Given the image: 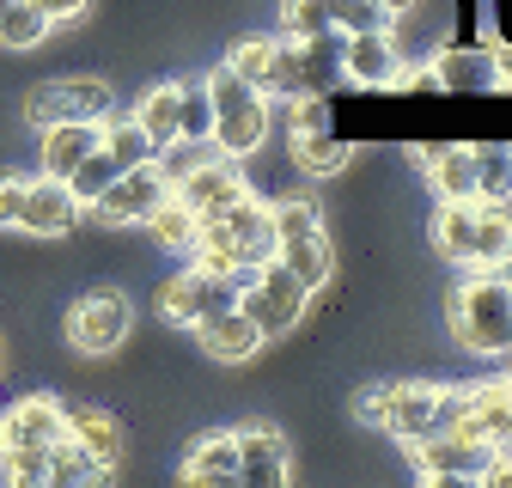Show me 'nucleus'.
Instances as JSON below:
<instances>
[{
  "instance_id": "39",
  "label": "nucleus",
  "mask_w": 512,
  "mask_h": 488,
  "mask_svg": "<svg viewBox=\"0 0 512 488\" xmlns=\"http://www.w3.org/2000/svg\"><path fill=\"white\" fill-rule=\"evenodd\" d=\"M391 397H397V385H372V391H360L354 415H360L366 427H384V415H391Z\"/></svg>"
},
{
  "instance_id": "7",
  "label": "nucleus",
  "mask_w": 512,
  "mask_h": 488,
  "mask_svg": "<svg viewBox=\"0 0 512 488\" xmlns=\"http://www.w3.org/2000/svg\"><path fill=\"white\" fill-rule=\"evenodd\" d=\"M238 281L244 275H214V269H196L189 263L183 275H171L165 287H159V318H171V324H202L208 312H226V305H238Z\"/></svg>"
},
{
  "instance_id": "18",
  "label": "nucleus",
  "mask_w": 512,
  "mask_h": 488,
  "mask_svg": "<svg viewBox=\"0 0 512 488\" xmlns=\"http://www.w3.org/2000/svg\"><path fill=\"white\" fill-rule=\"evenodd\" d=\"M68 440H74L98 470H116V464H122V427H116L104 409H68Z\"/></svg>"
},
{
  "instance_id": "13",
  "label": "nucleus",
  "mask_w": 512,
  "mask_h": 488,
  "mask_svg": "<svg viewBox=\"0 0 512 488\" xmlns=\"http://www.w3.org/2000/svg\"><path fill=\"white\" fill-rule=\"evenodd\" d=\"M238 482H256V488H281L287 470H293V446L281 427L256 421V427H238Z\"/></svg>"
},
{
  "instance_id": "29",
  "label": "nucleus",
  "mask_w": 512,
  "mask_h": 488,
  "mask_svg": "<svg viewBox=\"0 0 512 488\" xmlns=\"http://www.w3.org/2000/svg\"><path fill=\"white\" fill-rule=\"evenodd\" d=\"M116 171H122V165H116V159L104 153V141H98V147H92V153H86V159L68 171V190H74V202H80V208H92V202L110 190V183H116Z\"/></svg>"
},
{
  "instance_id": "9",
  "label": "nucleus",
  "mask_w": 512,
  "mask_h": 488,
  "mask_svg": "<svg viewBox=\"0 0 512 488\" xmlns=\"http://www.w3.org/2000/svg\"><path fill=\"white\" fill-rule=\"evenodd\" d=\"M171 196V177L147 159V165H128V171H116V183L92 202V214L98 220H110V226H141L159 202Z\"/></svg>"
},
{
  "instance_id": "22",
  "label": "nucleus",
  "mask_w": 512,
  "mask_h": 488,
  "mask_svg": "<svg viewBox=\"0 0 512 488\" xmlns=\"http://www.w3.org/2000/svg\"><path fill=\"white\" fill-rule=\"evenodd\" d=\"M287 141H293V165H299L305 177H330V171H342L348 153H354V141L336 135V122H330V129H311V135H287Z\"/></svg>"
},
{
  "instance_id": "15",
  "label": "nucleus",
  "mask_w": 512,
  "mask_h": 488,
  "mask_svg": "<svg viewBox=\"0 0 512 488\" xmlns=\"http://www.w3.org/2000/svg\"><path fill=\"white\" fill-rule=\"evenodd\" d=\"M61 434H68V409H61L55 397H19L7 415H0V452H13V446H55Z\"/></svg>"
},
{
  "instance_id": "46",
  "label": "nucleus",
  "mask_w": 512,
  "mask_h": 488,
  "mask_svg": "<svg viewBox=\"0 0 512 488\" xmlns=\"http://www.w3.org/2000/svg\"><path fill=\"white\" fill-rule=\"evenodd\" d=\"M500 385H506V397H512V379H500Z\"/></svg>"
},
{
  "instance_id": "17",
  "label": "nucleus",
  "mask_w": 512,
  "mask_h": 488,
  "mask_svg": "<svg viewBox=\"0 0 512 488\" xmlns=\"http://www.w3.org/2000/svg\"><path fill=\"white\" fill-rule=\"evenodd\" d=\"M439 427V385H397V397H391V415H384V434H397L403 446L409 440H421V434H433Z\"/></svg>"
},
{
  "instance_id": "23",
  "label": "nucleus",
  "mask_w": 512,
  "mask_h": 488,
  "mask_svg": "<svg viewBox=\"0 0 512 488\" xmlns=\"http://www.w3.org/2000/svg\"><path fill=\"white\" fill-rule=\"evenodd\" d=\"M183 476L189 482H238V440L232 434H208L189 446L183 458Z\"/></svg>"
},
{
  "instance_id": "16",
  "label": "nucleus",
  "mask_w": 512,
  "mask_h": 488,
  "mask_svg": "<svg viewBox=\"0 0 512 488\" xmlns=\"http://www.w3.org/2000/svg\"><path fill=\"white\" fill-rule=\"evenodd\" d=\"M98 141H104V129H98V122H86V116L49 122V129H43V171H49V177H68Z\"/></svg>"
},
{
  "instance_id": "47",
  "label": "nucleus",
  "mask_w": 512,
  "mask_h": 488,
  "mask_svg": "<svg viewBox=\"0 0 512 488\" xmlns=\"http://www.w3.org/2000/svg\"><path fill=\"white\" fill-rule=\"evenodd\" d=\"M7 7H13V0H0V13H7Z\"/></svg>"
},
{
  "instance_id": "24",
  "label": "nucleus",
  "mask_w": 512,
  "mask_h": 488,
  "mask_svg": "<svg viewBox=\"0 0 512 488\" xmlns=\"http://www.w3.org/2000/svg\"><path fill=\"white\" fill-rule=\"evenodd\" d=\"M470 232H476V196L470 202H439L433 208V244L445 263H464L470 257Z\"/></svg>"
},
{
  "instance_id": "30",
  "label": "nucleus",
  "mask_w": 512,
  "mask_h": 488,
  "mask_svg": "<svg viewBox=\"0 0 512 488\" xmlns=\"http://www.w3.org/2000/svg\"><path fill=\"white\" fill-rule=\"evenodd\" d=\"M141 226H147V238H159V244H165V251H189V238H196V214H189L177 196H165Z\"/></svg>"
},
{
  "instance_id": "36",
  "label": "nucleus",
  "mask_w": 512,
  "mask_h": 488,
  "mask_svg": "<svg viewBox=\"0 0 512 488\" xmlns=\"http://www.w3.org/2000/svg\"><path fill=\"white\" fill-rule=\"evenodd\" d=\"M281 31L287 37H317V31H336L324 0H281Z\"/></svg>"
},
{
  "instance_id": "8",
  "label": "nucleus",
  "mask_w": 512,
  "mask_h": 488,
  "mask_svg": "<svg viewBox=\"0 0 512 488\" xmlns=\"http://www.w3.org/2000/svg\"><path fill=\"white\" fill-rule=\"evenodd\" d=\"M403 74V49L391 37V25H378V31H342V80L360 86V92H384V86H397Z\"/></svg>"
},
{
  "instance_id": "10",
  "label": "nucleus",
  "mask_w": 512,
  "mask_h": 488,
  "mask_svg": "<svg viewBox=\"0 0 512 488\" xmlns=\"http://www.w3.org/2000/svg\"><path fill=\"white\" fill-rule=\"evenodd\" d=\"M128 324H135V312H128V299L122 293H86L74 312H68V336H74V348L80 354H116L122 348V336H128Z\"/></svg>"
},
{
  "instance_id": "5",
  "label": "nucleus",
  "mask_w": 512,
  "mask_h": 488,
  "mask_svg": "<svg viewBox=\"0 0 512 488\" xmlns=\"http://www.w3.org/2000/svg\"><path fill=\"white\" fill-rule=\"evenodd\" d=\"M238 305L256 318V330L263 336H287L299 318H305V305H311V287L281 263V257H263L244 281H238Z\"/></svg>"
},
{
  "instance_id": "40",
  "label": "nucleus",
  "mask_w": 512,
  "mask_h": 488,
  "mask_svg": "<svg viewBox=\"0 0 512 488\" xmlns=\"http://www.w3.org/2000/svg\"><path fill=\"white\" fill-rule=\"evenodd\" d=\"M19 202H25V177L0 171V226H19Z\"/></svg>"
},
{
  "instance_id": "1",
  "label": "nucleus",
  "mask_w": 512,
  "mask_h": 488,
  "mask_svg": "<svg viewBox=\"0 0 512 488\" xmlns=\"http://www.w3.org/2000/svg\"><path fill=\"white\" fill-rule=\"evenodd\" d=\"M342 86V31H317V37H275L269 61V98H330Z\"/></svg>"
},
{
  "instance_id": "4",
  "label": "nucleus",
  "mask_w": 512,
  "mask_h": 488,
  "mask_svg": "<svg viewBox=\"0 0 512 488\" xmlns=\"http://www.w3.org/2000/svg\"><path fill=\"white\" fill-rule=\"evenodd\" d=\"M269 226H275V257L317 293L330 275H336V251L324 238V214H317V202H269Z\"/></svg>"
},
{
  "instance_id": "32",
  "label": "nucleus",
  "mask_w": 512,
  "mask_h": 488,
  "mask_svg": "<svg viewBox=\"0 0 512 488\" xmlns=\"http://www.w3.org/2000/svg\"><path fill=\"white\" fill-rule=\"evenodd\" d=\"M104 476H110V470H98V464L68 440V434L49 446V482H104Z\"/></svg>"
},
{
  "instance_id": "38",
  "label": "nucleus",
  "mask_w": 512,
  "mask_h": 488,
  "mask_svg": "<svg viewBox=\"0 0 512 488\" xmlns=\"http://www.w3.org/2000/svg\"><path fill=\"white\" fill-rule=\"evenodd\" d=\"M330 129V98H287V135Z\"/></svg>"
},
{
  "instance_id": "28",
  "label": "nucleus",
  "mask_w": 512,
  "mask_h": 488,
  "mask_svg": "<svg viewBox=\"0 0 512 488\" xmlns=\"http://www.w3.org/2000/svg\"><path fill=\"white\" fill-rule=\"evenodd\" d=\"M135 122H141V129H147V141H153V147H171V141H177V80L153 86V92L141 98Z\"/></svg>"
},
{
  "instance_id": "45",
  "label": "nucleus",
  "mask_w": 512,
  "mask_h": 488,
  "mask_svg": "<svg viewBox=\"0 0 512 488\" xmlns=\"http://www.w3.org/2000/svg\"><path fill=\"white\" fill-rule=\"evenodd\" d=\"M378 7H384V13H403V7H409V0H378Z\"/></svg>"
},
{
  "instance_id": "11",
  "label": "nucleus",
  "mask_w": 512,
  "mask_h": 488,
  "mask_svg": "<svg viewBox=\"0 0 512 488\" xmlns=\"http://www.w3.org/2000/svg\"><path fill=\"white\" fill-rule=\"evenodd\" d=\"M250 190L244 183V171H238V159H226V153H214V159H202L196 171H183L177 183H171V196L196 214V220H208V214H220L226 202H238Z\"/></svg>"
},
{
  "instance_id": "37",
  "label": "nucleus",
  "mask_w": 512,
  "mask_h": 488,
  "mask_svg": "<svg viewBox=\"0 0 512 488\" xmlns=\"http://www.w3.org/2000/svg\"><path fill=\"white\" fill-rule=\"evenodd\" d=\"M68 116H74V104H68V92H61V86H37L25 98V122H31L37 135L49 129V122H68Z\"/></svg>"
},
{
  "instance_id": "6",
  "label": "nucleus",
  "mask_w": 512,
  "mask_h": 488,
  "mask_svg": "<svg viewBox=\"0 0 512 488\" xmlns=\"http://www.w3.org/2000/svg\"><path fill=\"white\" fill-rule=\"evenodd\" d=\"M403 452H409L415 476H427V482H482L500 446H488V440H470V434H452V427H433V434L409 440Z\"/></svg>"
},
{
  "instance_id": "20",
  "label": "nucleus",
  "mask_w": 512,
  "mask_h": 488,
  "mask_svg": "<svg viewBox=\"0 0 512 488\" xmlns=\"http://www.w3.org/2000/svg\"><path fill=\"white\" fill-rule=\"evenodd\" d=\"M433 74H439L445 92H494V61L476 43H458V49L433 55Z\"/></svg>"
},
{
  "instance_id": "19",
  "label": "nucleus",
  "mask_w": 512,
  "mask_h": 488,
  "mask_svg": "<svg viewBox=\"0 0 512 488\" xmlns=\"http://www.w3.org/2000/svg\"><path fill=\"white\" fill-rule=\"evenodd\" d=\"M506 251H512V208L506 202H476V232H470L464 269H494Z\"/></svg>"
},
{
  "instance_id": "21",
  "label": "nucleus",
  "mask_w": 512,
  "mask_h": 488,
  "mask_svg": "<svg viewBox=\"0 0 512 488\" xmlns=\"http://www.w3.org/2000/svg\"><path fill=\"white\" fill-rule=\"evenodd\" d=\"M427 183H433L439 202H470V196H476V153L445 141V147L427 159Z\"/></svg>"
},
{
  "instance_id": "33",
  "label": "nucleus",
  "mask_w": 512,
  "mask_h": 488,
  "mask_svg": "<svg viewBox=\"0 0 512 488\" xmlns=\"http://www.w3.org/2000/svg\"><path fill=\"white\" fill-rule=\"evenodd\" d=\"M269 61H275V37H244V43H232L226 68L244 74L250 86H263V80H269Z\"/></svg>"
},
{
  "instance_id": "26",
  "label": "nucleus",
  "mask_w": 512,
  "mask_h": 488,
  "mask_svg": "<svg viewBox=\"0 0 512 488\" xmlns=\"http://www.w3.org/2000/svg\"><path fill=\"white\" fill-rule=\"evenodd\" d=\"M177 141H214L208 80H177Z\"/></svg>"
},
{
  "instance_id": "3",
  "label": "nucleus",
  "mask_w": 512,
  "mask_h": 488,
  "mask_svg": "<svg viewBox=\"0 0 512 488\" xmlns=\"http://www.w3.org/2000/svg\"><path fill=\"white\" fill-rule=\"evenodd\" d=\"M202 80H208V98H214V147H220L226 159L256 153V147H263V135H269V122H275L269 92L250 86L244 74H232L226 61H220L214 74H202Z\"/></svg>"
},
{
  "instance_id": "35",
  "label": "nucleus",
  "mask_w": 512,
  "mask_h": 488,
  "mask_svg": "<svg viewBox=\"0 0 512 488\" xmlns=\"http://www.w3.org/2000/svg\"><path fill=\"white\" fill-rule=\"evenodd\" d=\"M0 476L31 488V482H49V446H13V452H0Z\"/></svg>"
},
{
  "instance_id": "44",
  "label": "nucleus",
  "mask_w": 512,
  "mask_h": 488,
  "mask_svg": "<svg viewBox=\"0 0 512 488\" xmlns=\"http://www.w3.org/2000/svg\"><path fill=\"white\" fill-rule=\"evenodd\" d=\"M494 275H500V281H506V287H512V251H506V257H500V263H494Z\"/></svg>"
},
{
  "instance_id": "25",
  "label": "nucleus",
  "mask_w": 512,
  "mask_h": 488,
  "mask_svg": "<svg viewBox=\"0 0 512 488\" xmlns=\"http://www.w3.org/2000/svg\"><path fill=\"white\" fill-rule=\"evenodd\" d=\"M476 153V202H506L512 208V147L506 141H482Z\"/></svg>"
},
{
  "instance_id": "27",
  "label": "nucleus",
  "mask_w": 512,
  "mask_h": 488,
  "mask_svg": "<svg viewBox=\"0 0 512 488\" xmlns=\"http://www.w3.org/2000/svg\"><path fill=\"white\" fill-rule=\"evenodd\" d=\"M98 129H104V153H110V159H116L122 171H128V165H147V159H159V147L147 141V129H141L135 116H116V122L104 116Z\"/></svg>"
},
{
  "instance_id": "42",
  "label": "nucleus",
  "mask_w": 512,
  "mask_h": 488,
  "mask_svg": "<svg viewBox=\"0 0 512 488\" xmlns=\"http://www.w3.org/2000/svg\"><path fill=\"white\" fill-rule=\"evenodd\" d=\"M433 86H439V74H433V61H427V68H403L391 92H433Z\"/></svg>"
},
{
  "instance_id": "2",
  "label": "nucleus",
  "mask_w": 512,
  "mask_h": 488,
  "mask_svg": "<svg viewBox=\"0 0 512 488\" xmlns=\"http://www.w3.org/2000/svg\"><path fill=\"white\" fill-rule=\"evenodd\" d=\"M452 336L482 354V360H500L512 354V287L494 275V269H476L458 293H452Z\"/></svg>"
},
{
  "instance_id": "41",
  "label": "nucleus",
  "mask_w": 512,
  "mask_h": 488,
  "mask_svg": "<svg viewBox=\"0 0 512 488\" xmlns=\"http://www.w3.org/2000/svg\"><path fill=\"white\" fill-rule=\"evenodd\" d=\"M31 7L49 19V31L55 25H74V19H86V7H92V0H31Z\"/></svg>"
},
{
  "instance_id": "31",
  "label": "nucleus",
  "mask_w": 512,
  "mask_h": 488,
  "mask_svg": "<svg viewBox=\"0 0 512 488\" xmlns=\"http://www.w3.org/2000/svg\"><path fill=\"white\" fill-rule=\"evenodd\" d=\"M43 37H49V19L31 7V0H13V7L0 13V43L7 49H37Z\"/></svg>"
},
{
  "instance_id": "43",
  "label": "nucleus",
  "mask_w": 512,
  "mask_h": 488,
  "mask_svg": "<svg viewBox=\"0 0 512 488\" xmlns=\"http://www.w3.org/2000/svg\"><path fill=\"white\" fill-rule=\"evenodd\" d=\"M488 61H494V86H512V37L488 43Z\"/></svg>"
},
{
  "instance_id": "34",
  "label": "nucleus",
  "mask_w": 512,
  "mask_h": 488,
  "mask_svg": "<svg viewBox=\"0 0 512 488\" xmlns=\"http://www.w3.org/2000/svg\"><path fill=\"white\" fill-rule=\"evenodd\" d=\"M324 13L336 31H378V25H391V13L378 7V0H324Z\"/></svg>"
},
{
  "instance_id": "12",
  "label": "nucleus",
  "mask_w": 512,
  "mask_h": 488,
  "mask_svg": "<svg viewBox=\"0 0 512 488\" xmlns=\"http://www.w3.org/2000/svg\"><path fill=\"white\" fill-rule=\"evenodd\" d=\"M86 208L74 202V190H68V177H25V202H19V226L25 232H37V238H61V232H74V220H80Z\"/></svg>"
},
{
  "instance_id": "14",
  "label": "nucleus",
  "mask_w": 512,
  "mask_h": 488,
  "mask_svg": "<svg viewBox=\"0 0 512 488\" xmlns=\"http://www.w3.org/2000/svg\"><path fill=\"white\" fill-rule=\"evenodd\" d=\"M189 330H196L202 354H208V360H220V366H238V360H250L256 348L269 342L263 330H256V318L244 312V305H226V312H208L202 324H189Z\"/></svg>"
}]
</instances>
